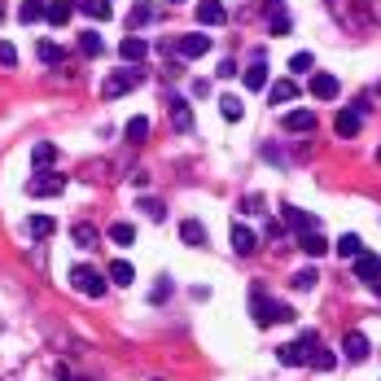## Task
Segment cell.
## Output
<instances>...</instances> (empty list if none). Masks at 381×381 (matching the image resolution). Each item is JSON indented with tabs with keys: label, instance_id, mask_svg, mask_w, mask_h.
<instances>
[{
	"label": "cell",
	"instance_id": "obj_42",
	"mask_svg": "<svg viewBox=\"0 0 381 381\" xmlns=\"http://www.w3.org/2000/svg\"><path fill=\"white\" fill-rule=\"evenodd\" d=\"M368 289H372V294H377V298H381V276H377V281H372V285H368Z\"/></svg>",
	"mask_w": 381,
	"mask_h": 381
},
{
	"label": "cell",
	"instance_id": "obj_36",
	"mask_svg": "<svg viewBox=\"0 0 381 381\" xmlns=\"http://www.w3.org/2000/svg\"><path fill=\"white\" fill-rule=\"evenodd\" d=\"M123 132H127V140H145V136H149V118H140V114H136L132 123L123 127Z\"/></svg>",
	"mask_w": 381,
	"mask_h": 381
},
{
	"label": "cell",
	"instance_id": "obj_29",
	"mask_svg": "<svg viewBox=\"0 0 381 381\" xmlns=\"http://www.w3.org/2000/svg\"><path fill=\"white\" fill-rule=\"evenodd\" d=\"M285 223H289V228H298V233H307V228H320L307 211H298V206H285Z\"/></svg>",
	"mask_w": 381,
	"mask_h": 381
},
{
	"label": "cell",
	"instance_id": "obj_18",
	"mask_svg": "<svg viewBox=\"0 0 381 381\" xmlns=\"http://www.w3.org/2000/svg\"><path fill=\"white\" fill-rule=\"evenodd\" d=\"M27 233L35 237V241H48L57 233V223H53V215H31V223H27Z\"/></svg>",
	"mask_w": 381,
	"mask_h": 381
},
{
	"label": "cell",
	"instance_id": "obj_9",
	"mask_svg": "<svg viewBox=\"0 0 381 381\" xmlns=\"http://www.w3.org/2000/svg\"><path fill=\"white\" fill-rule=\"evenodd\" d=\"M211 48V35H180L175 40V53H180L184 62H193V57H201Z\"/></svg>",
	"mask_w": 381,
	"mask_h": 381
},
{
	"label": "cell",
	"instance_id": "obj_31",
	"mask_svg": "<svg viewBox=\"0 0 381 381\" xmlns=\"http://www.w3.org/2000/svg\"><path fill=\"white\" fill-rule=\"evenodd\" d=\"M241 110H245V106H241V96H233V92L219 96V114H223L228 123H237V118H241Z\"/></svg>",
	"mask_w": 381,
	"mask_h": 381
},
{
	"label": "cell",
	"instance_id": "obj_13",
	"mask_svg": "<svg viewBox=\"0 0 381 381\" xmlns=\"http://www.w3.org/2000/svg\"><path fill=\"white\" fill-rule=\"evenodd\" d=\"M298 250H302V254H311V259H320V254L328 250V241H324L320 228H307V233H298Z\"/></svg>",
	"mask_w": 381,
	"mask_h": 381
},
{
	"label": "cell",
	"instance_id": "obj_16",
	"mask_svg": "<svg viewBox=\"0 0 381 381\" xmlns=\"http://www.w3.org/2000/svg\"><path fill=\"white\" fill-rule=\"evenodd\" d=\"M171 123H175V132H189V127H193V110H189V101L184 96H171Z\"/></svg>",
	"mask_w": 381,
	"mask_h": 381
},
{
	"label": "cell",
	"instance_id": "obj_24",
	"mask_svg": "<svg viewBox=\"0 0 381 381\" xmlns=\"http://www.w3.org/2000/svg\"><path fill=\"white\" fill-rule=\"evenodd\" d=\"M18 18H22V22H27V27H31V22L48 18V5H44V0H22V9H18Z\"/></svg>",
	"mask_w": 381,
	"mask_h": 381
},
{
	"label": "cell",
	"instance_id": "obj_22",
	"mask_svg": "<svg viewBox=\"0 0 381 381\" xmlns=\"http://www.w3.org/2000/svg\"><path fill=\"white\" fill-rule=\"evenodd\" d=\"M267 96H272V106H276V101L285 106V101H294V96H298V84H294V79H276V84L267 88Z\"/></svg>",
	"mask_w": 381,
	"mask_h": 381
},
{
	"label": "cell",
	"instance_id": "obj_3",
	"mask_svg": "<svg viewBox=\"0 0 381 381\" xmlns=\"http://www.w3.org/2000/svg\"><path fill=\"white\" fill-rule=\"evenodd\" d=\"M70 285L79 289L84 298H101V294H106V281H101V272H96V267H88V263L70 267Z\"/></svg>",
	"mask_w": 381,
	"mask_h": 381
},
{
	"label": "cell",
	"instance_id": "obj_21",
	"mask_svg": "<svg viewBox=\"0 0 381 381\" xmlns=\"http://www.w3.org/2000/svg\"><path fill=\"white\" fill-rule=\"evenodd\" d=\"M245 88H250V92L267 88V66H263V57H254V66L245 70Z\"/></svg>",
	"mask_w": 381,
	"mask_h": 381
},
{
	"label": "cell",
	"instance_id": "obj_26",
	"mask_svg": "<svg viewBox=\"0 0 381 381\" xmlns=\"http://www.w3.org/2000/svg\"><path fill=\"white\" fill-rule=\"evenodd\" d=\"M316 372H328V368H338V355L333 350H324V346H311V360H307Z\"/></svg>",
	"mask_w": 381,
	"mask_h": 381
},
{
	"label": "cell",
	"instance_id": "obj_37",
	"mask_svg": "<svg viewBox=\"0 0 381 381\" xmlns=\"http://www.w3.org/2000/svg\"><path fill=\"white\" fill-rule=\"evenodd\" d=\"M140 211H145L149 219H154V223H162V219H167V206H162L158 197H145V201H140Z\"/></svg>",
	"mask_w": 381,
	"mask_h": 381
},
{
	"label": "cell",
	"instance_id": "obj_41",
	"mask_svg": "<svg viewBox=\"0 0 381 381\" xmlns=\"http://www.w3.org/2000/svg\"><path fill=\"white\" fill-rule=\"evenodd\" d=\"M219 74H223V79H233V74H237V62L223 57V62H219Z\"/></svg>",
	"mask_w": 381,
	"mask_h": 381
},
{
	"label": "cell",
	"instance_id": "obj_27",
	"mask_svg": "<svg viewBox=\"0 0 381 381\" xmlns=\"http://www.w3.org/2000/svg\"><path fill=\"white\" fill-rule=\"evenodd\" d=\"M79 53H84V57H101V53H106V40H101L96 31H84V35H79Z\"/></svg>",
	"mask_w": 381,
	"mask_h": 381
},
{
	"label": "cell",
	"instance_id": "obj_8",
	"mask_svg": "<svg viewBox=\"0 0 381 381\" xmlns=\"http://www.w3.org/2000/svg\"><path fill=\"white\" fill-rule=\"evenodd\" d=\"M254 250H259V237H254V228H245V223H233V254L250 259Z\"/></svg>",
	"mask_w": 381,
	"mask_h": 381
},
{
	"label": "cell",
	"instance_id": "obj_15",
	"mask_svg": "<svg viewBox=\"0 0 381 381\" xmlns=\"http://www.w3.org/2000/svg\"><path fill=\"white\" fill-rule=\"evenodd\" d=\"M53 162H57V145H53V140L31 145V167H35V171H48Z\"/></svg>",
	"mask_w": 381,
	"mask_h": 381
},
{
	"label": "cell",
	"instance_id": "obj_34",
	"mask_svg": "<svg viewBox=\"0 0 381 381\" xmlns=\"http://www.w3.org/2000/svg\"><path fill=\"white\" fill-rule=\"evenodd\" d=\"M149 18H154V5H145V0H140V5H132V13H127V22H132V31H136V27H145Z\"/></svg>",
	"mask_w": 381,
	"mask_h": 381
},
{
	"label": "cell",
	"instance_id": "obj_30",
	"mask_svg": "<svg viewBox=\"0 0 381 381\" xmlns=\"http://www.w3.org/2000/svg\"><path fill=\"white\" fill-rule=\"evenodd\" d=\"M70 13H74V5H70V0H53V5H48V22H53V27H66V22H70Z\"/></svg>",
	"mask_w": 381,
	"mask_h": 381
},
{
	"label": "cell",
	"instance_id": "obj_14",
	"mask_svg": "<svg viewBox=\"0 0 381 381\" xmlns=\"http://www.w3.org/2000/svg\"><path fill=\"white\" fill-rule=\"evenodd\" d=\"M223 18H228V9L219 5V0H197V22L201 27H219Z\"/></svg>",
	"mask_w": 381,
	"mask_h": 381
},
{
	"label": "cell",
	"instance_id": "obj_2",
	"mask_svg": "<svg viewBox=\"0 0 381 381\" xmlns=\"http://www.w3.org/2000/svg\"><path fill=\"white\" fill-rule=\"evenodd\" d=\"M276 311H281V302H272V298L263 294V285H254V289H250V316H254V324H259V328L281 324V316H276Z\"/></svg>",
	"mask_w": 381,
	"mask_h": 381
},
{
	"label": "cell",
	"instance_id": "obj_10",
	"mask_svg": "<svg viewBox=\"0 0 381 381\" xmlns=\"http://www.w3.org/2000/svg\"><path fill=\"white\" fill-rule=\"evenodd\" d=\"M281 127H285V132H311V127H316V110L298 106V110H289V114L281 118Z\"/></svg>",
	"mask_w": 381,
	"mask_h": 381
},
{
	"label": "cell",
	"instance_id": "obj_40",
	"mask_svg": "<svg viewBox=\"0 0 381 381\" xmlns=\"http://www.w3.org/2000/svg\"><path fill=\"white\" fill-rule=\"evenodd\" d=\"M0 66H18V48L9 40H0Z\"/></svg>",
	"mask_w": 381,
	"mask_h": 381
},
{
	"label": "cell",
	"instance_id": "obj_11",
	"mask_svg": "<svg viewBox=\"0 0 381 381\" xmlns=\"http://www.w3.org/2000/svg\"><path fill=\"white\" fill-rule=\"evenodd\" d=\"M145 53H149V44H145L140 35H127V40L118 44V57H123L127 66H140V62H145Z\"/></svg>",
	"mask_w": 381,
	"mask_h": 381
},
{
	"label": "cell",
	"instance_id": "obj_17",
	"mask_svg": "<svg viewBox=\"0 0 381 381\" xmlns=\"http://www.w3.org/2000/svg\"><path fill=\"white\" fill-rule=\"evenodd\" d=\"M70 237H74V245H79V250H96V245H101V233H96L92 223H74Z\"/></svg>",
	"mask_w": 381,
	"mask_h": 381
},
{
	"label": "cell",
	"instance_id": "obj_7",
	"mask_svg": "<svg viewBox=\"0 0 381 381\" xmlns=\"http://www.w3.org/2000/svg\"><path fill=\"white\" fill-rule=\"evenodd\" d=\"M342 350H346V360H350V364H364L372 346H368V338L360 333V328H350V333L342 338Z\"/></svg>",
	"mask_w": 381,
	"mask_h": 381
},
{
	"label": "cell",
	"instance_id": "obj_39",
	"mask_svg": "<svg viewBox=\"0 0 381 381\" xmlns=\"http://www.w3.org/2000/svg\"><path fill=\"white\" fill-rule=\"evenodd\" d=\"M289 70H298V74H307V70H316L311 53H294V57H289Z\"/></svg>",
	"mask_w": 381,
	"mask_h": 381
},
{
	"label": "cell",
	"instance_id": "obj_38",
	"mask_svg": "<svg viewBox=\"0 0 381 381\" xmlns=\"http://www.w3.org/2000/svg\"><path fill=\"white\" fill-rule=\"evenodd\" d=\"M40 62H48V66H57V62H66V53H62L57 44H48V40H44V44H40Z\"/></svg>",
	"mask_w": 381,
	"mask_h": 381
},
{
	"label": "cell",
	"instance_id": "obj_23",
	"mask_svg": "<svg viewBox=\"0 0 381 381\" xmlns=\"http://www.w3.org/2000/svg\"><path fill=\"white\" fill-rule=\"evenodd\" d=\"M79 9H84L88 18H96V22H110V18H114L110 0H79Z\"/></svg>",
	"mask_w": 381,
	"mask_h": 381
},
{
	"label": "cell",
	"instance_id": "obj_19",
	"mask_svg": "<svg viewBox=\"0 0 381 381\" xmlns=\"http://www.w3.org/2000/svg\"><path fill=\"white\" fill-rule=\"evenodd\" d=\"M360 123H364L360 110H342V114L333 118V132H338V136H355V132H360Z\"/></svg>",
	"mask_w": 381,
	"mask_h": 381
},
{
	"label": "cell",
	"instance_id": "obj_35",
	"mask_svg": "<svg viewBox=\"0 0 381 381\" xmlns=\"http://www.w3.org/2000/svg\"><path fill=\"white\" fill-rule=\"evenodd\" d=\"M267 27H272V35H285V31H289V13H285L281 5H276V9H272V18H267Z\"/></svg>",
	"mask_w": 381,
	"mask_h": 381
},
{
	"label": "cell",
	"instance_id": "obj_12",
	"mask_svg": "<svg viewBox=\"0 0 381 381\" xmlns=\"http://www.w3.org/2000/svg\"><path fill=\"white\" fill-rule=\"evenodd\" d=\"M377 276H381V259H377V254H360V259H355V281H364V285H372L377 281Z\"/></svg>",
	"mask_w": 381,
	"mask_h": 381
},
{
	"label": "cell",
	"instance_id": "obj_5",
	"mask_svg": "<svg viewBox=\"0 0 381 381\" xmlns=\"http://www.w3.org/2000/svg\"><path fill=\"white\" fill-rule=\"evenodd\" d=\"M307 88H311V96H316V101H333V96L342 92V84H338L328 70H311V84H307Z\"/></svg>",
	"mask_w": 381,
	"mask_h": 381
},
{
	"label": "cell",
	"instance_id": "obj_20",
	"mask_svg": "<svg viewBox=\"0 0 381 381\" xmlns=\"http://www.w3.org/2000/svg\"><path fill=\"white\" fill-rule=\"evenodd\" d=\"M106 276H110L114 285H132V281H136V267L127 263V259H114V263L106 267Z\"/></svg>",
	"mask_w": 381,
	"mask_h": 381
},
{
	"label": "cell",
	"instance_id": "obj_33",
	"mask_svg": "<svg viewBox=\"0 0 381 381\" xmlns=\"http://www.w3.org/2000/svg\"><path fill=\"white\" fill-rule=\"evenodd\" d=\"M316 281H320V276H316V267H302V272H294V289H298V294L316 289Z\"/></svg>",
	"mask_w": 381,
	"mask_h": 381
},
{
	"label": "cell",
	"instance_id": "obj_43",
	"mask_svg": "<svg viewBox=\"0 0 381 381\" xmlns=\"http://www.w3.org/2000/svg\"><path fill=\"white\" fill-rule=\"evenodd\" d=\"M0 22H5V9H0Z\"/></svg>",
	"mask_w": 381,
	"mask_h": 381
},
{
	"label": "cell",
	"instance_id": "obj_25",
	"mask_svg": "<svg viewBox=\"0 0 381 381\" xmlns=\"http://www.w3.org/2000/svg\"><path fill=\"white\" fill-rule=\"evenodd\" d=\"M180 237H184V245H206V228H201L197 219H184L180 223Z\"/></svg>",
	"mask_w": 381,
	"mask_h": 381
},
{
	"label": "cell",
	"instance_id": "obj_44",
	"mask_svg": "<svg viewBox=\"0 0 381 381\" xmlns=\"http://www.w3.org/2000/svg\"><path fill=\"white\" fill-rule=\"evenodd\" d=\"M377 162H381V149H377Z\"/></svg>",
	"mask_w": 381,
	"mask_h": 381
},
{
	"label": "cell",
	"instance_id": "obj_4",
	"mask_svg": "<svg viewBox=\"0 0 381 381\" xmlns=\"http://www.w3.org/2000/svg\"><path fill=\"white\" fill-rule=\"evenodd\" d=\"M27 193H31V197H57V193H66V175H53V171H40L35 180L27 184Z\"/></svg>",
	"mask_w": 381,
	"mask_h": 381
},
{
	"label": "cell",
	"instance_id": "obj_32",
	"mask_svg": "<svg viewBox=\"0 0 381 381\" xmlns=\"http://www.w3.org/2000/svg\"><path fill=\"white\" fill-rule=\"evenodd\" d=\"M110 241L114 245H132L136 241V228L132 223H110Z\"/></svg>",
	"mask_w": 381,
	"mask_h": 381
},
{
	"label": "cell",
	"instance_id": "obj_1",
	"mask_svg": "<svg viewBox=\"0 0 381 381\" xmlns=\"http://www.w3.org/2000/svg\"><path fill=\"white\" fill-rule=\"evenodd\" d=\"M140 84H145V70H140V66H123V70H110L106 79H101V96L114 101V96L132 92V88H140Z\"/></svg>",
	"mask_w": 381,
	"mask_h": 381
},
{
	"label": "cell",
	"instance_id": "obj_28",
	"mask_svg": "<svg viewBox=\"0 0 381 381\" xmlns=\"http://www.w3.org/2000/svg\"><path fill=\"white\" fill-rule=\"evenodd\" d=\"M338 254H342V259H360V254H364V241L355 237V233H342V237H338Z\"/></svg>",
	"mask_w": 381,
	"mask_h": 381
},
{
	"label": "cell",
	"instance_id": "obj_6",
	"mask_svg": "<svg viewBox=\"0 0 381 381\" xmlns=\"http://www.w3.org/2000/svg\"><path fill=\"white\" fill-rule=\"evenodd\" d=\"M276 360H281L285 368H302L311 360V346H302V338L298 342H285V346H276Z\"/></svg>",
	"mask_w": 381,
	"mask_h": 381
}]
</instances>
